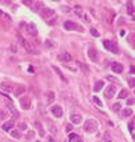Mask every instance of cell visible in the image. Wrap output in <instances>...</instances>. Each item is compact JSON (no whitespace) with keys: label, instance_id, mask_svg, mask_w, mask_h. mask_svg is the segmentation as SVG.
I'll list each match as a JSON object with an SVG mask.
<instances>
[{"label":"cell","instance_id":"1","mask_svg":"<svg viewBox=\"0 0 135 142\" xmlns=\"http://www.w3.org/2000/svg\"><path fill=\"white\" fill-rule=\"evenodd\" d=\"M84 130L86 133H95L96 130H97V123L93 121V119H88L85 123H84Z\"/></svg>","mask_w":135,"mask_h":142},{"label":"cell","instance_id":"2","mask_svg":"<svg viewBox=\"0 0 135 142\" xmlns=\"http://www.w3.org/2000/svg\"><path fill=\"white\" fill-rule=\"evenodd\" d=\"M103 45H104V47H105L107 50L115 53V54H118V53H119L118 45H116L115 42H112V41H109V39H104V41H103Z\"/></svg>","mask_w":135,"mask_h":142},{"label":"cell","instance_id":"3","mask_svg":"<svg viewBox=\"0 0 135 142\" xmlns=\"http://www.w3.org/2000/svg\"><path fill=\"white\" fill-rule=\"evenodd\" d=\"M63 27H65V30H69V31H73V30H77V31H83V27L78 26V25H76L74 22L72 20H68L63 23Z\"/></svg>","mask_w":135,"mask_h":142},{"label":"cell","instance_id":"4","mask_svg":"<svg viewBox=\"0 0 135 142\" xmlns=\"http://www.w3.org/2000/svg\"><path fill=\"white\" fill-rule=\"evenodd\" d=\"M88 57H89L91 61L97 62L99 61V51L96 49H93V47H89V49H88Z\"/></svg>","mask_w":135,"mask_h":142},{"label":"cell","instance_id":"5","mask_svg":"<svg viewBox=\"0 0 135 142\" xmlns=\"http://www.w3.org/2000/svg\"><path fill=\"white\" fill-rule=\"evenodd\" d=\"M19 42H20V45L23 46V49H25L27 53H30V54H37V51H35V50L33 49V47H31L30 45H28V43L26 42L25 39H23V38L20 37V35H19Z\"/></svg>","mask_w":135,"mask_h":142},{"label":"cell","instance_id":"6","mask_svg":"<svg viewBox=\"0 0 135 142\" xmlns=\"http://www.w3.org/2000/svg\"><path fill=\"white\" fill-rule=\"evenodd\" d=\"M116 93V87L115 85H108L107 89H105L104 95H105V99H112Z\"/></svg>","mask_w":135,"mask_h":142},{"label":"cell","instance_id":"7","mask_svg":"<svg viewBox=\"0 0 135 142\" xmlns=\"http://www.w3.org/2000/svg\"><path fill=\"white\" fill-rule=\"evenodd\" d=\"M58 60L62 61V62H69V61L73 60V57L69 51H63V53H61V54H58Z\"/></svg>","mask_w":135,"mask_h":142},{"label":"cell","instance_id":"8","mask_svg":"<svg viewBox=\"0 0 135 142\" xmlns=\"http://www.w3.org/2000/svg\"><path fill=\"white\" fill-rule=\"evenodd\" d=\"M55 12H54V10H51V8H43L42 11H41V16L43 18V19H49L50 16H54Z\"/></svg>","mask_w":135,"mask_h":142},{"label":"cell","instance_id":"9","mask_svg":"<svg viewBox=\"0 0 135 142\" xmlns=\"http://www.w3.org/2000/svg\"><path fill=\"white\" fill-rule=\"evenodd\" d=\"M51 112H53V115L57 116V118H61L63 115V110L61 106H53L51 107Z\"/></svg>","mask_w":135,"mask_h":142},{"label":"cell","instance_id":"10","mask_svg":"<svg viewBox=\"0 0 135 142\" xmlns=\"http://www.w3.org/2000/svg\"><path fill=\"white\" fill-rule=\"evenodd\" d=\"M111 69H112L114 73H122V72H123V65H122L120 62L114 61L112 64H111Z\"/></svg>","mask_w":135,"mask_h":142},{"label":"cell","instance_id":"11","mask_svg":"<svg viewBox=\"0 0 135 142\" xmlns=\"http://www.w3.org/2000/svg\"><path fill=\"white\" fill-rule=\"evenodd\" d=\"M20 107L23 110H28V108H30V98H28V96L22 98L20 99Z\"/></svg>","mask_w":135,"mask_h":142},{"label":"cell","instance_id":"12","mask_svg":"<svg viewBox=\"0 0 135 142\" xmlns=\"http://www.w3.org/2000/svg\"><path fill=\"white\" fill-rule=\"evenodd\" d=\"M26 30H27V33L30 34L31 37H35V35H37V26H35L34 23L27 25V26H26Z\"/></svg>","mask_w":135,"mask_h":142},{"label":"cell","instance_id":"13","mask_svg":"<svg viewBox=\"0 0 135 142\" xmlns=\"http://www.w3.org/2000/svg\"><path fill=\"white\" fill-rule=\"evenodd\" d=\"M70 121H72V123H74V125H80L81 121H83V116L80 114H73L70 116Z\"/></svg>","mask_w":135,"mask_h":142},{"label":"cell","instance_id":"14","mask_svg":"<svg viewBox=\"0 0 135 142\" xmlns=\"http://www.w3.org/2000/svg\"><path fill=\"white\" fill-rule=\"evenodd\" d=\"M14 126H15L14 122H12V121H8V122H4V123H3V125H2V129L4 130V131H11Z\"/></svg>","mask_w":135,"mask_h":142},{"label":"cell","instance_id":"15","mask_svg":"<svg viewBox=\"0 0 135 142\" xmlns=\"http://www.w3.org/2000/svg\"><path fill=\"white\" fill-rule=\"evenodd\" d=\"M35 126H37V129H38V134H39V137H45V130H43L42 123H41L39 121H37V122H35Z\"/></svg>","mask_w":135,"mask_h":142},{"label":"cell","instance_id":"16","mask_svg":"<svg viewBox=\"0 0 135 142\" xmlns=\"http://www.w3.org/2000/svg\"><path fill=\"white\" fill-rule=\"evenodd\" d=\"M12 91H14V93H15V96H19V95H23V93H25L26 88L23 87V85H19V87H16L15 89H12Z\"/></svg>","mask_w":135,"mask_h":142},{"label":"cell","instance_id":"17","mask_svg":"<svg viewBox=\"0 0 135 142\" xmlns=\"http://www.w3.org/2000/svg\"><path fill=\"white\" fill-rule=\"evenodd\" d=\"M103 87H104V81H103V80H99V81H96V84H95V87H93V89H95V92H99V91L103 89Z\"/></svg>","mask_w":135,"mask_h":142},{"label":"cell","instance_id":"18","mask_svg":"<svg viewBox=\"0 0 135 142\" xmlns=\"http://www.w3.org/2000/svg\"><path fill=\"white\" fill-rule=\"evenodd\" d=\"M54 99H55V93L53 91H49L47 92V104H51L53 102H54Z\"/></svg>","mask_w":135,"mask_h":142},{"label":"cell","instance_id":"19","mask_svg":"<svg viewBox=\"0 0 135 142\" xmlns=\"http://www.w3.org/2000/svg\"><path fill=\"white\" fill-rule=\"evenodd\" d=\"M0 89L2 91H4V92H11L12 91V87H10V85H7V84H0Z\"/></svg>","mask_w":135,"mask_h":142},{"label":"cell","instance_id":"20","mask_svg":"<svg viewBox=\"0 0 135 142\" xmlns=\"http://www.w3.org/2000/svg\"><path fill=\"white\" fill-rule=\"evenodd\" d=\"M7 107H8V110L11 111V114H12V116H14V118H18V116H19V112H18V111H16V110H15L11 104H8Z\"/></svg>","mask_w":135,"mask_h":142},{"label":"cell","instance_id":"21","mask_svg":"<svg viewBox=\"0 0 135 142\" xmlns=\"http://www.w3.org/2000/svg\"><path fill=\"white\" fill-rule=\"evenodd\" d=\"M11 135H12V137L14 138H18V139H19L20 137H22V134H20V131H19V130H11Z\"/></svg>","mask_w":135,"mask_h":142},{"label":"cell","instance_id":"22","mask_svg":"<svg viewBox=\"0 0 135 142\" xmlns=\"http://www.w3.org/2000/svg\"><path fill=\"white\" fill-rule=\"evenodd\" d=\"M122 115L123 116H131L132 115V110L131 108H124L122 111Z\"/></svg>","mask_w":135,"mask_h":142},{"label":"cell","instance_id":"23","mask_svg":"<svg viewBox=\"0 0 135 142\" xmlns=\"http://www.w3.org/2000/svg\"><path fill=\"white\" fill-rule=\"evenodd\" d=\"M119 99H126L127 96H128V92H127V89H122L120 92H119Z\"/></svg>","mask_w":135,"mask_h":142},{"label":"cell","instance_id":"24","mask_svg":"<svg viewBox=\"0 0 135 142\" xmlns=\"http://www.w3.org/2000/svg\"><path fill=\"white\" fill-rule=\"evenodd\" d=\"M18 127H19V131H25V130H27V123L26 122H19Z\"/></svg>","mask_w":135,"mask_h":142},{"label":"cell","instance_id":"25","mask_svg":"<svg viewBox=\"0 0 135 142\" xmlns=\"http://www.w3.org/2000/svg\"><path fill=\"white\" fill-rule=\"evenodd\" d=\"M7 111H5V110H0V121H4L5 119V118H7Z\"/></svg>","mask_w":135,"mask_h":142},{"label":"cell","instance_id":"26","mask_svg":"<svg viewBox=\"0 0 135 142\" xmlns=\"http://www.w3.org/2000/svg\"><path fill=\"white\" fill-rule=\"evenodd\" d=\"M45 46H46V47H55V43L53 42L51 39H47V41L45 42Z\"/></svg>","mask_w":135,"mask_h":142},{"label":"cell","instance_id":"27","mask_svg":"<svg viewBox=\"0 0 135 142\" xmlns=\"http://www.w3.org/2000/svg\"><path fill=\"white\" fill-rule=\"evenodd\" d=\"M103 142H112V138L109 137V133H105V134H104V138H103Z\"/></svg>","mask_w":135,"mask_h":142},{"label":"cell","instance_id":"28","mask_svg":"<svg viewBox=\"0 0 135 142\" xmlns=\"http://www.w3.org/2000/svg\"><path fill=\"white\" fill-rule=\"evenodd\" d=\"M112 111H114V112L120 111V103H115V104H112Z\"/></svg>","mask_w":135,"mask_h":142},{"label":"cell","instance_id":"29","mask_svg":"<svg viewBox=\"0 0 135 142\" xmlns=\"http://www.w3.org/2000/svg\"><path fill=\"white\" fill-rule=\"evenodd\" d=\"M127 11H128V15H134V7H132V4H128L127 5Z\"/></svg>","mask_w":135,"mask_h":142},{"label":"cell","instance_id":"30","mask_svg":"<svg viewBox=\"0 0 135 142\" xmlns=\"http://www.w3.org/2000/svg\"><path fill=\"white\" fill-rule=\"evenodd\" d=\"M53 69H54V70H55V72H57V74H58V76H60V77H61V79H62L63 81H65V77H63V76H62V73H61V70H60V69H58L57 66H53Z\"/></svg>","mask_w":135,"mask_h":142},{"label":"cell","instance_id":"31","mask_svg":"<svg viewBox=\"0 0 135 142\" xmlns=\"http://www.w3.org/2000/svg\"><path fill=\"white\" fill-rule=\"evenodd\" d=\"M70 142H84V139L81 138V137H78V135H74V138L70 141Z\"/></svg>","mask_w":135,"mask_h":142},{"label":"cell","instance_id":"32","mask_svg":"<svg viewBox=\"0 0 135 142\" xmlns=\"http://www.w3.org/2000/svg\"><path fill=\"white\" fill-rule=\"evenodd\" d=\"M34 137H35V133H34V131H27L26 138H28V139H33Z\"/></svg>","mask_w":135,"mask_h":142},{"label":"cell","instance_id":"33","mask_svg":"<svg viewBox=\"0 0 135 142\" xmlns=\"http://www.w3.org/2000/svg\"><path fill=\"white\" fill-rule=\"evenodd\" d=\"M74 8H76V14H77L78 16L83 15V10H81V7H78V5H77V7H74Z\"/></svg>","mask_w":135,"mask_h":142},{"label":"cell","instance_id":"34","mask_svg":"<svg viewBox=\"0 0 135 142\" xmlns=\"http://www.w3.org/2000/svg\"><path fill=\"white\" fill-rule=\"evenodd\" d=\"M91 34L93 35V37H99V35H100V34H99V31L96 30V28H91Z\"/></svg>","mask_w":135,"mask_h":142},{"label":"cell","instance_id":"35","mask_svg":"<svg viewBox=\"0 0 135 142\" xmlns=\"http://www.w3.org/2000/svg\"><path fill=\"white\" fill-rule=\"evenodd\" d=\"M93 102H95V103H96L97 106H103V104H101V100L99 99L97 96H93Z\"/></svg>","mask_w":135,"mask_h":142},{"label":"cell","instance_id":"36","mask_svg":"<svg viewBox=\"0 0 135 142\" xmlns=\"http://www.w3.org/2000/svg\"><path fill=\"white\" fill-rule=\"evenodd\" d=\"M66 133H72L73 131V125H66Z\"/></svg>","mask_w":135,"mask_h":142},{"label":"cell","instance_id":"37","mask_svg":"<svg viewBox=\"0 0 135 142\" xmlns=\"http://www.w3.org/2000/svg\"><path fill=\"white\" fill-rule=\"evenodd\" d=\"M128 130H130V133L134 131V122H130V123H128Z\"/></svg>","mask_w":135,"mask_h":142},{"label":"cell","instance_id":"38","mask_svg":"<svg viewBox=\"0 0 135 142\" xmlns=\"http://www.w3.org/2000/svg\"><path fill=\"white\" fill-rule=\"evenodd\" d=\"M128 85H130L131 88L135 85V81H134V79H128Z\"/></svg>","mask_w":135,"mask_h":142},{"label":"cell","instance_id":"39","mask_svg":"<svg viewBox=\"0 0 135 142\" xmlns=\"http://www.w3.org/2000/svg\"><path fill=\"white\" fill-rule=\"evenodd\" d=\"M80 66L84 69V72H85V73H88V72H89V69H88V68L85 66V65H84V64H80Z\"/></svg>","mask_w":135,"mask_h":142},{"label":"cell","instance_id":"40","mask_svg":"<svg viewBox=\"0 0 135 142\" xmlns=\"http://www.w3.org/2000/svg\"><path fill=\"white\" fill-rule=\"evenodd\" d=\"M47 142H55V139L53 137H47Z\"/></svg>","mask_w":135,"mask_h":142}]
</instances>
